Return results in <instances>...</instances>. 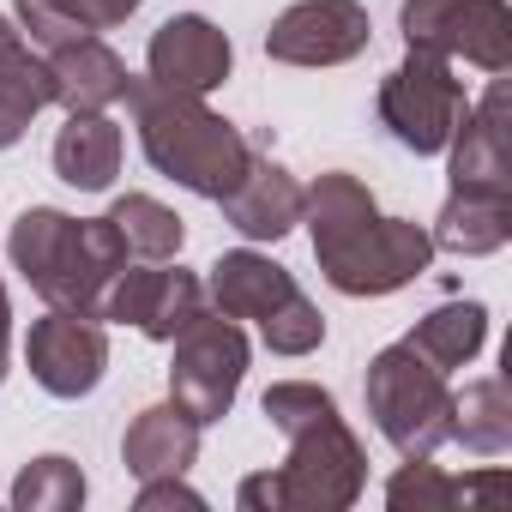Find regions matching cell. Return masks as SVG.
I'll list each match as a JSON object with an SVG mask.
<instances>
[{
    "label": "cell",
    "instance_id": "obj_17",
    "mask_svg": "<svg viewBox=\"0 0 512 512\" xmlns=\"http://www.w3.org/2000/svg\"><path fill=\"white\" fill-rule=\"evenodd\" d=\"M199 458V422L169 398V404H151L127 422V440H121V464L151 482V476H187Z\"/></svg>",
    "mask_w": 512,
    "mask_h": 512
},
{
    "label": "cell",
    "instance_id": "obj_4",
    "mask_svg": "<svg viewBox=\"0 0 512 512\" xmlns=\"http://www.w3.org/2000/svg\"><path fill=\"white\" fill-rule=\"evenodd\" d=\"M13 266L25 272V284L61 308V314H85L97 320L109 278L127 266V241L115 235L109 217H67L55 205H31L13 223Z\"/></svg>",
    "mask_w": 512,
    "mask_h": 512
},
{
    "label": "cell",
    "instance_id": "obj_25",
    "mask_svg": "<svg viewBox=\"0 0 512 512\" xmlns=\"http://www.w3.org/2000/svg\"><path fill=\"white\" fill-rule=\"evenodd\" d=\"M49 103H55V97H49V67H43L37 55L19 61V67H0V151L19 145L25 127H31Z\"/></svg>",
    "mask_w": 512,
    "mask_h": 512
},
{
    "label": "cell",
    "instance_id": "obj_24",
    "mask_svg": "<svg viewBox=\"0 0 512 512\" xmlns=\"http://www.w3.org/2000/svg\"><path fill=\"white\" fill-rule=\"evenodd\" d=\"M13 506H19V512H73V506H85V476H79V464L61 458V452L31 458V464L19 470V482H13Z\"/></svg>",
    "mask_w": 512,
    "mask_h": 512
},
{
    "label": "cell",
    "instance_id": "obj_1",
    "mask_svg": "<svg viewBox=\"0 0 512 512\" xmlns=\"http://www.w3.org/2000/svg\"><path fill=\"white\" fill-rule=\"evenodd\" d=\"M260 404H266L272 428L290 440V458L278 470L247 476L235 488V500L247 512H344V506H356V494L368 482V458H362V440L344 428L332 392L314 380H278V386H266Z\"/></svg>",
    "mask_w": 512,
    "mask_h": 512
},
{
    "label": "cell",
    "instance_id": "obj_15",
    "mask_svg": "<svg viewBox=\"0 0 512 512\" xmlns=\"http://www.w3.org/2000/svg\"><path fill=\"white\" fill-rule=\"evenodd\" d=\"M43 67H49V97H55L67 115H103V109L121 103L127 85H133L127 61H121L109 43H97V37H79V43H67V49H49Z\"/></svg>",
    "mask_w": 512,
    "mask_h": 512
},
{
    "label": "cell",
    "instance_id": "obj_29",
    "mask_svg": "<svg viewBox=\"0 0 512 512\" xmlns=\"http://www.w3.org/2000/svg\"><path fill=\"white\" fill-rule=\"evenodd\" d=\"M79 7L97 19V31H115V25H127L139 13V0H79Z\"/></svg>",
    "mask_w": 512,
    "mask_h": 512
},
{
    "label": "cell",
    "instance_id": "obj_14",
    "mask_svg": "<svg viewBox=\"0 0 512 512\" xmlns=\"http://www.w3.org/2000/svg\"><path fill=\"white\" fill-rule=\"evenodd\" d=\"M205 296L217 302V314H229V320H253V326H272L284 308L302 302L296 278H290L278 260H266V253H253V247L223 253V260L211 266Z\"/></svg>",
    "mask_w": 512,
    "mask_h": 512
},
{
    "label": "cell",
    "instance_id": "obj_27",
    "mask_svg": "<svg viewBox=\"0 0 512 512\" xmlns=\"http://www.w3.org/2000/svg\"><path fill=\"white\" fill-rule=\"evenodd\" d=\"M260 338H266V350H272V356H308V350H320L326 320H320V308L302 296V302H296V308H284L272 326H260Z\"/></svg>",
    "mask_w": 512,
    "mask_h": 512
},
{
    "label": "cell",
    "instance_id": "obj_26",
    "mask_svg": "<svg viewBox=\"0 0 512 512\" xmlns=\"http://www.w3.org/2000/svg\"><path fill=\"white\" fill-rule=\"evenodd\" d=\"M19 31L31 37V49H67L79 37H97V19L79 0H19Z\"/></svg>",
    "mask_w": 512,
    "mask_h": 512
},
{
    "label": "cell",
    "instance_id": "obj_19",
    "mask_svg": "<svg viewBox=\"0 0 512 512\" xmlns=\"http://www.w3.org/2000/svg\"><path fill=\"white\" fill-rule=\"evenodd\" d=\"M512 494L506 470H482V476H446L428 458H404V470L386 482V506L392 512H452V506H494Z\"/></svg>",
    "mask_w": 512,
    "mask_h": 512
},
{
    "label": "cell",
    "instance_id": "obj_8",
    "mask_svg": "<svg viewBox=\"0 0 512 512\" xmlns=\"http://www.w3.org/2000/svg\"><path fill=\"white\" fill-rule=\"evenodd\" d=\"M398 25H404L410 49L470 61L482 73L512 67V7L506 0H404Z\"/></svg>",
    "mask_w": 512,
    "mask_h": 512
},
{
    "label": "cell",
    "instance_id": "obj_18",
    "mask_svg": "<svg viewBox=\"0 0 512 512\" xmlns=\"http://www.w3.org/2000/svg\"><path fill=\"white\" fill-rule=\"evenodd\" d=\"M428 241L458 260H482L512 241V193H488V187H452Z\"/></svg>",
    "mask_w": 512,
    "mask_h": 512
},
{
    "label": "cell",
    "instance_id": "obj_28",
    "mask_svg": "<svg viewBox=\"0 0 512 512\" xmlns=\"http://www.w3.org/2000/svg\"><path fill=\"white\" fill-rule=\"evenodd\" d=\"M139 512H157V506H187V512H199L205 506V494H193L181 476H151V482H139V500H133Z\"/></svg>",
    "mask_w": 512,
    "mask_h": 512
},
{
    "label": "cell",
    "instance_id": "obj_31",
    "mask_svg": "<svg viewBox=\"0 0 512 512\" xmlns=\"http://www.w3.org/2000/svg\"><path fill=\"white\" fill-rule=\"evenodd\" d=\"M7 344H13V308H7V284H0V380H7Z\"/></svg>",
    "mask_w": 512,
    "mask_h": 512
},
{
    "label": "cell",
    "instance_id": "obj_5",
    "mask_svg": "<svg viewBox=\"0 0 512 512\" xmlns=\"http://www.w3.org/2000/svg\"><path fill=\"white\" fill-rule=\"evenodd\" d=\"M368 416L392 440L398 458H434L452 446V392L446 374L416 356L410 344H392L368 362Z\"/></svg>",
    "mask_w": 512,
    "mask_h": 512
},
{
    "label": "cell",
    "instance_id": "obj_11",
    "mask_svg": "<svg viewBox=\"0 0 512 512\" xmlns=\"http://www.w3.org/2000/svg\"><path fill=\"white\" fill-rule=\"evenodd\" d=\"M25 362H31V380H37L43 392H55V398H85V392H97V380H103V368H109V338H103L97 320L49 308V314L31 326V338H25Z\"/></svg>",
    "mask_w": 512,
    "mask_h": 512
},
{
    "label": "cell",
    "instance_id": "obj_2",
    "mask_svg": "<svg viewBox=\"0 0 512 512\" xmlns=\"http://www.w3.org/2000/svg\"><path fill=\"white\" fill-rule=\"evenodd\" d=\"M302 217L314 229V260H320L326 284L344 296H392V290L416 284L434 260L428 229L410 217H380L374 193L344 169H332L308 187Z\"/></svg>",
    "mask_w": 512,
    "mask_h": 512
},
{
    "label": "cell",
    "instance_id": "obj_23",
    "mask_svg": "<svg viewBox=\"0 0 512 512\" xmlns=\"http://www.w3.org/2000/svg\"><path fill=\"white\" fill-rule=\"evenodd\" d=\"M109 223H115V235L127 241V260H151V266L175 260L181 241H187L181 217H175L163 199H151V193H121V199L109 205Z\"/></svg>",
    "mask_w": 512,
    "mask_h": 512
},
{
    "label": "cell",
    "instance_id": "obj_6",
    "mask_svg": "<svg viewBox=\"0 0 512 512\" xmlns=\"http://www.w3.org/2000/svg\"><path fill=\"white\" fill-rule=\"evenodd\" d=\"M464 109L470 103H464V85L452 79V61L428 55V49H410L386 73V85H380V121L416 157L446 151L452 133H458V121H464Z\"/></svg>",
    "mask_w": 512,
    "mask_h": 512
},
{
    "label": "cell",
    "instance_id": "obj_21",
    "mask_svg": "<svg viewBox=\"0 0 512 512\" xmlns=\"http://www.w3.org/2000/svg\"><path fill=\"white\" fill-rule=\"evenodd\" d=\"M482 338H488V308L482 302H446V308H434L428 320H416V332L404 338L416 356H428L440 374L446 368H464L476 350H482Z\"/></svg>",
    "mask_w": 512,
    "mask_h": 512
},
{
    "label": "cell",
    "instance_id": "obj_30",
    "mask_svg": "<svg viewBox=\"0 0 512 512\" xmlns=\"http://www.w3.org/2000/svg\"><path fill=\"white\" fill-rule=\"evenodd\" d=\"M19 61H31V43H25V31H19V25L0 19V67H19Z\"/></svg>",
    "mask_w": 512,
    "mask_h": 512
},
{
    "label": "cell",
    "instance_id": "obj_20",
    "mask_svg": "<svg viewBox=\"0 0 512 512\" xmlns=\"http://www.w3.org/2000/svg\"><path fill=\"white\" fill-rule=\"evenodd\" d=\"M55 175L79 193H103L121 175V127L109 115H67L55 133Z\"/></svg>",
    "mask_w": 512,
    "mask_h": 512
},
{
    "label": "cell",
    "instance_id": "obj_12",
    "mask_svg": "<svg viewBox=\"0 0 512 512\" xmlns=\"http://www.w3.org/2000/svg\"><path fill=\"white\" fill-rule=\"evenodd\" d=\"M145 67H151V79H157V85L205 97V91H217V85L229 79L235 49H229V37H223L211 19L181 13V19L157 25V37H151V49H145Z\"/></svg>",
    "mask_w": 512,
    "mask_h": 512
},
{
    "label": "cell",
    "instance_id": "obj_9",
    "mask_svg": "<svg viewBox=\"0 0 512 512\" xmlns=\"http://www.w3.org/2000/svg\"><path fill=\"white\" fill-rule=\"evenodd\" d=\"M199 314H205V284L193 272H181V266L175 272H157V266L133 272V266H121L109 278V290H103V308H97V320L139 326L157 344H175Z\"/></svg>",
    "mask_w": 512,
    "mask_h": 512
},
{
    "label": "cell",
    "instance_id": "obj_22",
    "mask_svg": "<svg viewBox=\"0 0 512 512\" xmlns=\"http://www.w3.org/2000/svg\"><path fill=\"white\" fill-rule=\"evenodd\" d=\"M452 440L464 452H482V458H500L512 446V404H506V386L494 374L452 392Z\"/></svg>",
    "mask_w": 512,
    "mask_h": 512
},
{
    "label": "cell",
    "instance_id": "obj_10",
    "mask_svg": "<svg viewBox=\"0 0 512 512\" xmlns=\"http://www.w3.org/2000/svg\"><path fill=\"white\" fill-rule=\"evenodd\" d=\"M368 7L356 0H296L290 13L272 19L266 55L284 67H338L368 49Z\"/></svg>",
    "mask_w": 512,
    "mask_h": 512
},
{
    "label": "cell",
    "instance_id": "obj_3",
    "mask_svg": "<svg viewBox=\"0 0 512 512\" xmlns=\"http://www.w3.org/2000/svg\"><path fill=\"white\" fill-rule=\"evenodd\" d=\"M127 103H133V121H139V145L151 157L157 175H169L175 187L199 193V199H223L247 163H253V145L205 109V97L193 91H169L157 79H133L127 85Z\"/></svg>",
    "mask_w": 512,
    "mask_h": 512
},
{
    "label": "cell",
    "instance_id": "obj_7",
    "mask_svg": "<svg viewBox=\"0 0 512 512\" xmlns=\"http://www.w3.org/2000/svg\"><path fill=\"white\" fill-rule=\"evenodd\" d=\"M241 374H247V338L229 314H199L181 338H175V362H169V398L199 422H223L235 392H241Z\"/></svg>",
    "mask_w": 512,
    "mask_h": 512
},
{
    "label": "cell",
    "instance_id": "obj_13",
    "mask_svg": "<svg viewBox=\"0 0 512 512\" xmlns=\"http://www.w3.org/2000/svg\"><path fill=\"white\" fill-rule=\"evenodd\" d=\"M223 205V217H229V229H241L247 241H284L296 223H302V205H308V187L284 169V163H272V157H260L253 151V163H247V175L217 199Z\"/></svg>",
    "mask_w": 512,
    "mask_h": 512
},
{
    "label": "cell",
    "instance_id": "obj_16",
    "mask_svg": "<svg viewBox=\"0 0 512 512\" xmlns=\"http://www.w3.org/2000/svg\"><path fill=\"white\" fill-rule=\"evenodd\" d=\"M452 187H488V193H512V157H506V79H494V91L464 109L458 133H452Z\"/></svg>",
    "mask_w": 512,
    "mask_h": 512
}]
</instances>
